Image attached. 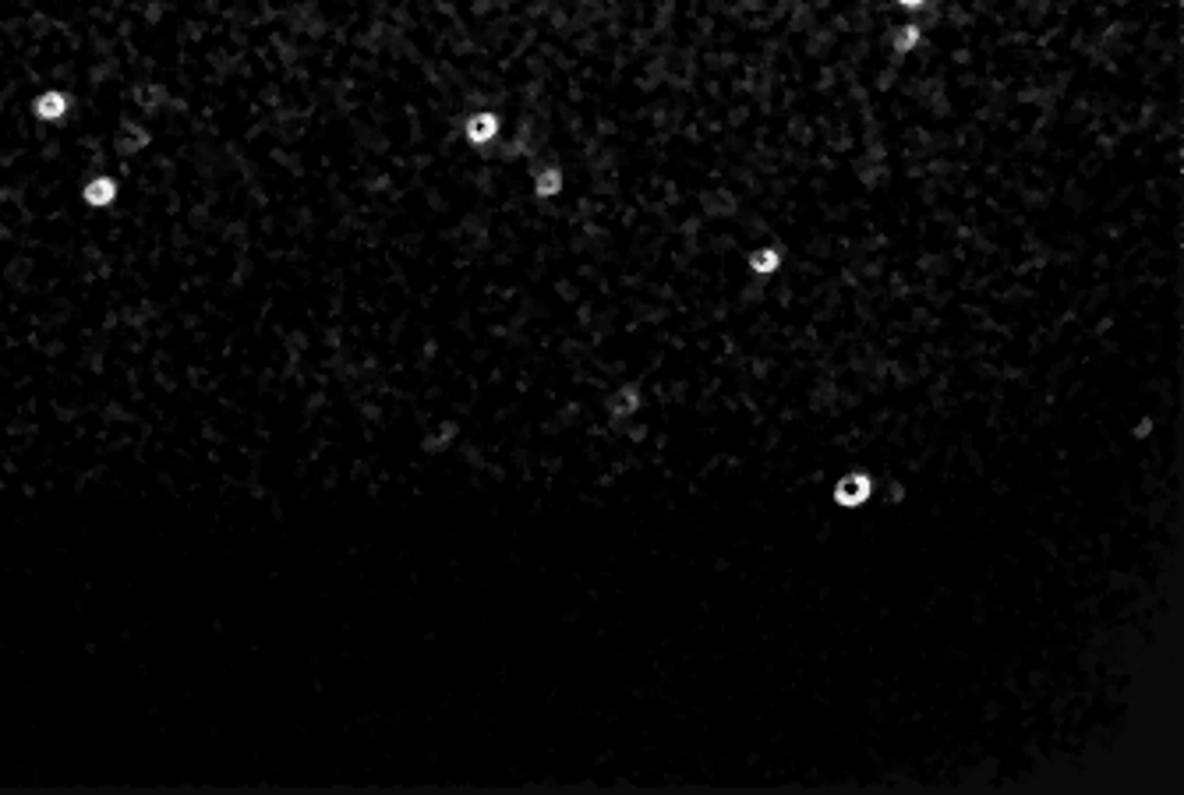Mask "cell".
I'll use <instances>...</instances> for the list:
<instances>
[{
	"label": "cell",
	"mask_w": 1184,
	"mask_h": 795,
	"mask_svg": "<svg viewBox=\"0 0 1184 795\" xmlns=\"http://www.w3.org/2000/svg\"><path fill=\"white\" fill-rule=\"evenodd\" d=\"M640 407H643V393H640V385H634V382H623L605 396V414H608L612 425L629 422L634 414H640Z\"/></svg>",
	"instance_id": "cell-6"
},
{
	"label": "cell",
	"mask_w": 1184,
	"mask_h": 795,
	"mask_svg": "<svg viewBox=\"0 0 1184 795\" xmlns=\"http://www.w3.org/2000/svg\"><path fill=\"white\" fill-rule=\"evenodd\" d=\"M156 142V131L139 117H121V124L114 128V156L121 167H131L134 159H142Z\"/></svg>",
	"instance_id": "cell-3"
},
{
	"label": "cell",
	"mask_w": 1184,
	"mask_h": 795,
	"mask_svg": "<svg viewBox=\"0 0 1184 795\" xmlns=\"http://www.w3.org/2000/svg\"><path fill=\"white\" fill-rule=\"evenodd\" d=\"M74 107H79V99H74L71 88L43 85L33 93V99H28V117H33L39 128H64L74 117Z\"/></svg>",
	"instance_id": "cell-1"
},
{
	"label": "cell",
	"mask_w": 1184,
	"mask_h": 795,
	"mask_svg": "<svg viewBox=\"0 0 1184 795\" xmlns=\"http://www.w3.org/2000/svg\"><path fill=\"white\" fill-rule=\"evenodd\" d=\"M746 265H749V273H754L757 280H768V276H774L778 269L785 265V251L774 248V245H760V248H754V251L746 254Z\"/></svg>",
	"instance_id": "cell-9"
},
{
	"label": "cell",
	"mask_w": 1184,
	"mask_h": 795,
	"mask_svg": "<svg viewBox=\"0 0 1184 795\" xmlns=\"http://www.w3.org/2000/svg\"><path fill=\"white\" fill-rule=\"evenodd\" d=\"M871 495H874V477L866 474V471H852V474H845L842 482L834 485V502H838V506H849V509L863 506L866 499H871Z\"/></svg>",
	"instance_id": "cell-7"
},
{
	"label": "cell",
	"mask_w": 1184,
	"mask_h": 795,
	"mask_svg": "<svg viewBox=\"0 0 1184 795\" xmlns=\"http://www.w3.org/2000/svg\"><path fill=\"white\" fill-rule=\"evenodd\" d=\"M566 188H569V177H566L563 163L548 159V163H537V167L531 170V194L537 202H548V205L559 202L566 194Z\"/></svg>",
	"instance_id": "cell-5"
},
{
	"label": "cell",
	"mask_w": 1184,
	"mask_h": 795,
	"mask_svg": "<svg viewBox=\"0 0 1184 795\" xmlns=\"http://www.w3.org/2000/svg\"><path fill=\"white\" fill-rule=\"evenodd\" d=\"M79 202L88 209V213H110V209H117V202H121V177L110 170L88 174L79 188Z\"/></svg>",
	"instance_id": "cell-4"
},
{
	"label": "cell",
	"mask_w": 1184,
	"mask_h": 795,
	"mask_svg": "<svg viewBox=\"0 0 1184 795\" xmlns=\"http://www.w3.org/2000/svg\"><path fill=\"white\" fill-rule=\"evenodd\" d=\"M1152 431V422H1149V417H1142V422H1138V428H1135V435H1138V439H1146V435Z\"/></svg>",
	"instance_id": "cell-12"
},
{
	"label": "cell",
	"mask_w": 1184,
	"mask_h": 795,
	"mask_svg": "<svg viewBox=\"0 0 1184 795\" xmlns=\"http://www.w3.org/2000/svg\"><path fill=\"white\" fill-rule=\"evenodd\" d=\"M895 11H905V14H920V11H931L934 0H891Z\"/></svg>",
	"instance_id": "cell-11"
},
{
	"label": "cell",
	"mask_w": 1184,
	"mask_h": 795,
	"mask_svg": "<svg viewBox=\"0 0 1184 795\" xmlns=\"http://www.w3.org/2000/svg\"><path fill=\"white\" fill-rule=\"evenodd\" d=\"M502 131H506L502 114L492 107H477L471 114H463V121H460V139L467 142V149H474V153H488V149L502 139Z\"/></svg>",
	"instance_id": "cell-2"
},
{
	"label": "cell",
	"mask_w": 1184,
	"mask_h": 795,
	"mask_svg": "<svg viewBox=\"0 0 1184 795\" xmlns=\"http://www.w3.org/2000/svg\"><path fill=\"white\" fill-rule=\"evenodd\" d=\"M457 435H460V428H457L453 422H442V425H436V431H431L428 439H425V449H428V453H446V449L453 446Z\"/></svg>",
	"instance_id": "cell-10"
},
{
	"label": "cell",
	"mask_w": 1184,
	"mask_h": 795,
	"mask_svg": "<svg viewBox=\"0 0 1184 795\" xmlns=\"http://www.w3.org/2000/svg\"><path fill=\"white\" fill-rule=\"evenodd\" d=\"M923 36H926V28L920 22H898L888 28V47L895 57H909L923 47Z\"/></svg>",
	"instance_id": "cell-8"
}]
</instances>
